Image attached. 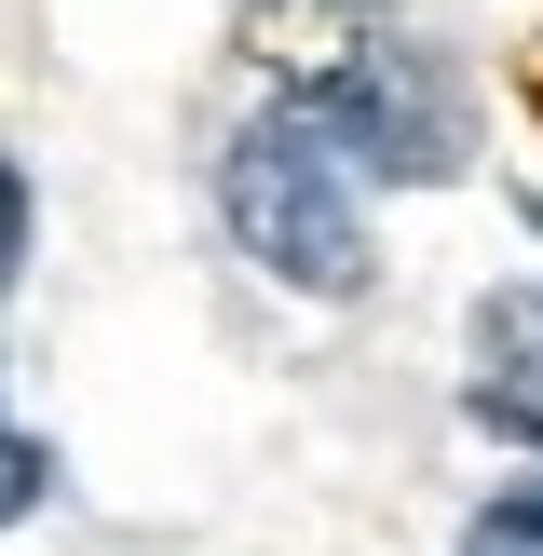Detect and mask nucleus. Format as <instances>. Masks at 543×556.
<instances>
[{
    "label": "nucleus",
    "instance_id": "nucleus-1",
    "mask_svg": "<svg viewBox=\"0 0 543 556\" xmlns=\"http://www.w3.org/2000/svg\"><path fill=\"white\" fill-rule=\"evenodd\" d=\"M258 68L286 81V109H313L353 163L380 177H449L462 109L421 54L380 27V0H258Z\"/></svg>",
    "mask_w": 543,
    "mask_h": 556
},
{
    "label": "nucleus",
    "instance_id": "nucleus-5",
    "mask_svg": "<svg viewBox=\"0 0 543 556\" xmlns=\"http://www.w3.org/2000/svg\"><path fill=\"white\" fill-rule=\"evenodd\" d=\"M41 476H54V462H41V448H27V434H14V421H0V530H14V516H27V503H41Z\"/></svg>",
    "mask_w": 543,
    "mask_h": 556
},
{
    "label": "nucleus",
    "instance_id": "nucleus-4",
    "mask_svg": "<svg viewBox=\"0 0 543 556\" xmlns=\"http://www.w3.org/2000/svg\"><path fill=\"white\" fill-rule=\"evenodd\" d=\"M462 556H543V476H530V489H503V503L462 530Z\"/></svg>",
    "mask_w": 543,
    "mask_h": 556
},
{
    "label": "nucleus",
    "instance_id": "nucleus-2",
    "mask_svg": "<svg viewBox=\"0 0 543 556\" xmlns=\"http://www.w3.org/2000/svg\"><path fill=\"white\" fill-rule=\"evenodd\" d=\"M217 217L231 244L299 299H353L367 286V204H353V150L313 123V109H272V123L231 136L217 163Z\"/></svg>",
    "mask_w": 543,
    "mask_h": 556
},
{
    "label": "nucleus",
    "instance_id": "nucleus-6",
    "mask_svg": "<svg viewBox=\"0 0 543 556\" xmlns=\"http://www.w3.org/2000/svg\"><path fill=\"white\" fill-rule=\"evenodd\" d=\"M14 258H27V190H14V163H0V286H14Z\"/></svg>",
    "mask_w": 543,
    "mask_h": 556
},
{
    "label": "nucleus",
    "instance_id": "nucleus-3",
    "mask_svg": "<svg viewBox=\"0 0 543 556\" xmlns=\"http://www.w3.org/2000/svg\"><path fill=\"white\" fill-rule=\"evenodd\" d=\"M476 421H503L516 448H543V271H516V286L476 299Z\"/></svg>",
    "mask_w": 543,
    "mask_h": 556
}]
</instances>
